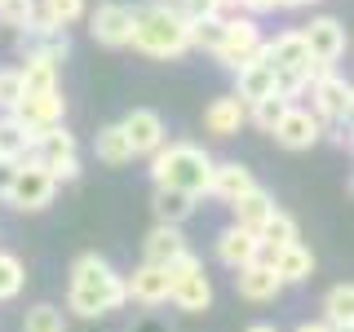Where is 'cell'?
<instances>
[{
  "instance_id": "36",
  "label": "cell",
  "mask_w": 354,
  "mask_h": 332,
  "mask_svg": "<svg viewBox=\"0 0 354 332\" xmlns=\"http://www.w3.org/2000/svg\"><path fill=\"white\" fill-rule=\"evenodd\" d=\"M160 5H169L173 14H177V18H186V22L217 14V0H160Z\"/></svg>"
},
{
  "instance_id": "2",
  "label": "cell",
  "mask_w": 354,
  "mask_h": 332,
  "mask_svg": "<svg viewBox=\"0 0 354 332\" xmlns=\"http://www.w3.org/2000/svg\"><path fill=\"white\" fill-rule=\"evenodd\" d=\"M208 173H213V155L195 142H164L151 155V177L155 186H169V191H186V195H204L208 191Z\"/></svg>"
},
{
  "instance_id": "10",
  "label": "cell",
  "mask_w": 354,
  "mask_h": 332,
  "mask_svg": "<svg viewBox=\"0 0 354 332\" xmlns=\"http://www.w3.org/2000/svg\"><path fill=\"white\" fill-rule=\"evenodd\" d=\"M120 133H124V142H129L133 155H155L164 147V120L155 116V111H147V107L129 111V116L120 120Z\"/></svg>"
},
{
  "instance_id": "37",
  "label": "cell",
  "mask_w": 354,
  "mask_h": 332,
  "mask_svg": "<svg viewBox=\"0 0 354 332\" xmlns=\"http://www.w3.org/2000/svg\"><path fill=\"white\" fill-rule=\"evenodd\" d=\"M18 98H22L18 66H5V71H0V107H5V111H14V107H18Z\"/></svg>"
},
{
  "instance_id": "21",
  "label": "cell",
  "mask_w": 354,
  "mask_h": 332,
  "mask_svg": "<svg viewBox=\"0 0 354 332\" xmlns=\"http://www.w3.org/2000/svg\"><path fill=\"white\" fill-rule=\"evenodd\" d=\"M18 80H22V98L53 93L58 89V62L44 58V53H27V62L18 66Z\"/></svg>"
},
{
  "instance_id": "20",
  "label": "cell",
  "mask_w": 354,
  "mask_h": 332,
  "mask_svg": "<svg viewBox=\"0 0 354 332\" xmlns=\"http://www.w3.org/2000/svg\"><path fill=\"white\" fill-rule=\"evenodd\" d=\"M169 302H173L177 310H186V315H199V310L213 306V284H208L204 270H195V275H186V279H173Z\"/></svg>"
},
{
  "instance_id": "25",
  "label": "cell",
  "mask_w": 354,
  "mask_h": 332,
  "mask_svg": "<svg viewBox=\"0 0 354 332\" xmlns=\"http://www.w3.org/2000/svg\"><path fill=\"white\" fill-rule=\"evenodd\" d=\"M230 213H235V226L239 230H252V235H257L261 230V221L274 213V199L261 191V186H252L248 195H239L235 204H230Z\"/></svg>"
},
{
  "instance_id": "38",
  "label": "cell",
  "mask_w": 354,
  "mask_h": 332,
  "mask_svg": "<svg viewBox=\"0 0 354 332\" xmlns=\"http://www.w3.org/2000/svg\"><path fill=\"white\" fill-rule=\"evenodd\" d=\"M164 270H169V279H186V275H195V270H204V266H199V257H195V252H191V248H186V252H182V257H177V261H169V266H164Z\"/></svg>"
},
{
  "instance_id": "32",
  "label": "cell",
  "mask_w": 354,
  "mask_h": 332,
  "mask_svg": "<svg viewBox=\"0 0 354 332\" xmlns=\"http://www.w3.org/2000/svg\"><path fill=\"white\" fill-rule=\"evenodd\" d=\"M22 284H27V270H22V261L14 257V252L0 248V302H14V297L22 293Z\"/></svg>"
},
{
  "instance_id": "14",
  "label": "cell",
  "mask_w": 354,
  "mask_h": 332,
  "mask_svg": "<svg viewBox=\"0 0 354 332\" xmlns=\"http://www.w3.org/2000/svg\"><path fill=\"white\" fill-rule=\"evenodd\" d=\"M270 93H274V71H270V62H266V44H261L257 58L243 62L235 71V98L243 107H252V102H261V98H270Z\"/></svg>"
},
{
  "instance_id": "17",
  "label": "cell",
  "mask_w": 354,
  "mask_h": 332,
  "mask_svg": "<svg viewBox=\"0 0 354 332\" xmlns=\"http://www.w3.org/2000/svg\"><path fill=\"white\" fill-rule=\"evenodd\" d=\"M243 120H248V107H243L235 93L213 98V102H208V111H204V129L217 133V138H235V133L243 129Z\"/></svg>"
},
{
  "instance_id": "12",
  "label": "cell",
  "mask_w": 354,
  "mask_h": 332,
  "mask_svg": "<svg viewBox=\"0 0 354 332\" xmlns=\"http://www.w3.org/2000/svg\"><path fill=\"white\" fill-rule=\"evenodd\" d=\"M88 36L106 49H124L133 40V9L129 5H102L93 18H88Z\"/></svg>"
},
{
  "instance_id": "1",
  "label": "cell",
  "mask_w": 354,
  "mask_h": 332,
  "mask_svg": "<svg viewBox=\"0 0 354 332\" xmlns=\"http://www.w3.org/2000/svg\"><path fill=\"white\" fill-rule=\"evenodd\" d=\"M129 302L124 275H115V266L97 252H80L71 261V288H66V310H75L80 319H102L111 310Z\"/></svg>"
},
{
  "instance_id": "7",
  "label": "cell",
  "mask_w": 354,
  "mask_h": 332,
  "mask_svg": "<svg viewBox=\"0 0 354 332\" xmlns=\"http://www.w3.org/2000/svg\"><path fill=\"white\" fill-rule=\"evenodd\" d=\"M261 31H257V22L252 18H226V36H221V44H217V53L213 58L226 66V71H239L243 62H252L261 53Z\"/></svg>"
},
{
  "instance_id": "31",
  "label": "cell",
  "mask_w": 354,
  "mask_h": 332,
  "mask_svg": "<svg viewBox=\"0 0 354 332\" xmlns=\"http://www.w3.org/2000/svg\"><path fill=\"white\" fill-rule=\"evenodd\" d=\"M221 36H226V18H221V14H208V18H195V22H191V49L217 53Z\"/></svg>"
},
{
  "instance_id": "23",
  "label": "cell",
  "mask_w": 354,
  "mask_h": 332,
  "mask_svg": "<svg viewBox=\"0 0 354 332\" xmlns=\"http://www.w3.org/2000/svg\"><path fill=\"white\" fill-rule=\"evenodd\" d=\"M151 208H155V226H182V221L195 213V195L169 191V186H155Z\"/></svg>"
},
{
  "instance_id": "22",
  "label": "cell",
  "mask_w": 354,
  "mask_h": 332,
  "mask_svg": "<svg viewBox=\"0 0 354 332\" xmlns=\"http://www.w3.org/2000/svg\"><path fill=\"white\" fill-rule=\"evenodd\" d=\"M142 252H147V266H169L186 252V235L182 226H155L147 243H142Z\"/></svg>"
},
{
  "instance_id": "44",
  "label": "cell",
  "mask_w": 354,
  "mask_h": 332,
  "mask_svg": "<svg viewBox=\"0 0 354 332\" xmlns=\"http://www.w3.org/2000/svg\"><path fill=\"white\" fill-rule=\"evenodd\" d=\"M243 332H279L274 324H252V328H243Z\"/></svg>"
},
{
  "instance_id": "39",
  "label": "cell",
  "mask_w": 354,
  "mask_h": 332,
  "mask_svg": "<svg viewBox=\"0 0 354 332\" xmlns=\"http://www.w3.org/2000/svg\"><path fill=\"white\" fill-rule=\"evenodd\" d=\"M332 142H337V147H350V124H332V129H324Z\"/></svg>"
},
{
  "instance_id": "16",
  "label": "cell",
  "mask_w": 354,
  "mask_h": 332,
  "mask_svg": "<svg viewBox=\"0 0 354 332\" xmlns=\"http://www.w3.org/2000/svg\"><path fill=\"white\" fill-rule=\"evenodd\" d=\"M71 155H75V138H71V133H66L62 124L31 133V155H27L31 164L49 169V164H58V160H71Z\"/></svg>"
},
{
  "instance_id": "6",
  "label": "cell",
  "mask_w": 354,
  "mask_h": 332,
  "mask_svg": "<svg viewBox=\"0 0 354 332\" xmlns=\"http://www.w3.org/2000/svg\"><path fill=\"white\" fill-rule=\"evenodd\" d=\"M310 98H315V116L324 124H350V111H354V89L346 75L337 71H319L310 80Z\"/></svg>"
},
{
  "instance_id": "29",
  "label": "cell",
  "mask_w": 354,
  "mask_h": 332,
  "mask_svg": "<svg viewBox=\"0 0 354 332\" xmlns=\"http://www.w3.org/2000/svg\"><path fill=\"white\" fill-rule=\"evenodd\" d=\"M257 243H261V248H274V252H279V248H288V243H297V221L288 217L283 208H274V213L261 221V230H257Z\"/></svg>"
},
{
  "instance_id": "15",
  "label": "cell",
  "mask_w": 354,
  "mask_h": 332,
  "mask_svg": "<svg viewBox=\"0 0 354 332\" xmlns=\"http://www.w3.org/2000/svg\"><path fill=\"white\" fill-rule=\"evenodd\" d=\"M252 169H243V164H213V173H208V191L204 195H213V199H221V204H235L239 195H248L252 191Z\"/></svg>"
},
{
  "instance_id": "24",
  "label": "cell",
  "mask_w": 354,
  "mask_h": 332,
  "mask_svg": "<svg viewBox=\"0 0 354 332\" xmlns=\"http://www.w3.org/2000/svg\"><path fill=\"white\" fill-rule=\"evenodd\" d=\"M270 270L279 275V284H306L310 275H315V257H310V248L297 239V243H288V248H279V257H274Z\"/></svg>"
},
{
  "instance_id": "18",
  "label": "cell",
  "mask_w": 354,
  "mask_h": 332,
  "mask_svg": "<svg viewBox=\"0 0 354 332\" xmlns=\"http://www.w3.org/2000/svg\"><path fill=\"white\" fill-rule=\"evenodd\" d=\"M235 288H239V297L243 302H274V297L283 293V284H279V275L270 270V266H243V270H235Z\"/></svg>"
},
{
  "instance_id": "26",
  "label": "cell",
  "mask_w": 354,
  "mask_h": 332,
  "mask_svg": "<svg viewBox=\"0 0 354 332\" xmlns=\"http://www.w3.org/2000/svg\"><path fill=\"white\" fill-rule=\"evenodd\" d=\"M324 324L328 328H350L354 324V288L350 284H332L324 297Z\"/></svg>"
},
{
  "instance_id": "40",
  "label": "cell",
  "mask_w": 354,
  "mask_h": 332,
  "mask_svg": "<svg viewBox=\"0 0 354 332\" xmlns=\"http://www.w3.org/2000/svg\"><path fill=\"white\" fill-rule=\"evenodd\" d=\"M274 0H243V14H270Z\"/></svg>"
},
{
  "instance_id": "33",
  "label": "cell",
  "mask_w": 354,
  "mask_h": 332,
  "mask_svg": "<svg viewBox=\"0 0 354 332\" xmlns=\"http://www.w3.org/2000/svg\"><path fill=\"white\" fill-rule=\"evenodd\" d=\"M288 107H292V102H288V98L270 93V98H261V102H252V107H248V120H252V124H257V129L274 133V124H279V120H283V111H288Z\"/></svg>"
},
{
  "instance_id": "41",
  "label": "cell",
  "mask_w": 354,
  "mask_h": 332,
  "mask_svg": "<svg viewBox=\"0 0 354 332\" xmlns=\"http://www.w3.org/2000/svg\"><path fill=\"white\" fill-rule=\"evenodd\" d=\"M221 9H235V18H239V9H243V0H217V14Z\"/></svg>"
},
{
  "instance_id": "43",
  "label": "cell",
  "mask_w": 354,
  "mask_h": 332,
  "mask_svg": "<svg viewBox=\"0 0 354 332\" xmlns=\"http://www.w3.org/2000/svg\"><path fill=\"white\" fill-rule=\"evenodd\" d=\"M297 5H306V0H274V9H297Z\"/></svg>"
},
{
  "instance_id": "5",
  "label": "cell",
  "mask_w": 354,
  "mask_h": 332,
  "mask_svg": "<svg viewBox=\"0 0 354 332\" xmlns=\"http://www.w3.org/2000/svg\"><path fill=\"white\" fill-rule=\"evenodd\" d=\"M53 195H58V182H53L40 164L22 160L18 169H14V177H9V186H5V195H0V199H5L9 208H18V213H40V208L53 204Z\"/></svg>"
},
{
  "instance_id": "35",
  "label": "cell",
  "mask_w": 354,
  "mask_h": 332,
  "mask_svg": "<svg viewBox=\"0 0 354 332\" xmlns=\"http://www.w3.org/2000/svg\"><path fill=\"white\" fill-rule=\"evenodd\" d=\"M36 18V0H0V22L14 31H27Z\"/></svg>"
},
{
  "instance_id": "30",
  "label": "cell",
  "mask_w": 354,
  "mask_h": 332,
  "mask_svg": "<svg viewBox=\"0 0 354 332\" xmlns=\"http://www.w3.org/2000/svg\"><path fill=\"white\" fill-rule=\"evenodd\" d=\"M36 18L40 22H53V27H71V22L84 18V0H40Z\"/></svg>"
},
{
  "instance_id": "34",
  "label": "cell",
  "mask_w": 354,
  "mask_h": 332,
  "mask_svg": "<svg viewBox=\"0 0 354 332\" xmlns=\"http://www.w3.org/2000/svg\"><path fill=\"white\" fill-rule=\"evenodd\" d=\"M22 332H66V319L58 306H31L22 315Z\"/></svg>"
},
{
  "instance_id": "19",
  "label": "cell",
  "mask_w": 354,
  "mask_h": 332,
  "mask_svg": "<svg viewBox=\"0 0 354 332\" xmlns=\"http://www.w3.org/2000/svg\"><path fill=\"white\" fill-rule=\"evenodd\" d=\"M257 257V235L252 230H239V226H226L217 235V261L230 266V270H243V266H252Z\"/></svg>"
},
{
  "instance_id": "28",
  "label": "cell",
  "mask_w": 354,
  "mask_h": 332,
  "mask_svg": "<svg viewBox=\"0 0 354 332\" xmlns=\"http://www.w3.org/2000/svg\"><path fill=\"white\" fill-rule=\"evenodd\" d=\"M93 151H97V160H102L106 169H120V164H129V160H133V151H129V142H124V133H120V124L97 129Z\"/></svg>"
},
{
  "instance_id": "11",
  "label": "cell",
  "mask_w": 354,
  "mask_h": 332,
  "mask_svg": "<svg viewBox=\"0 0 354 332\" xmlns=\"http://www.w3.org/2000/svg\"><path fill=\"white\" fill-rule=\"evenodd\" d=\"M62 93L53 89V93H36V98H18V107L9 111V116L18 120L27 133H40V129H53V124H62Z\"/></svg>"
},
{
  "instance_id": "27",
  "label": "cell",
  "mask_w": 354,
  "mask_h": 332,
  "mask_svg": "<svg viewBox=\"0 0 354 332\" xmlns=\"http://www.w3.org/2000/svg\"><path fill=\"white\" fill-rule=\"evenodd\" d=\"M31 155V133L18 124L14 116H5L0 120V160L5 164H22Z\"/></svg>"
},
{
  "instance_id": "8",
  "label": "cell",
  "mask_w": 354,
  "mask_h": 332,
  "mask_svg": "<svg viewBox=\"0 0 354 332\" xmlns=\"http://www.w3.org/2000/svg\"><path fill=\"white\" fill-rule=\"evenodd\" d=\"M306 49H310V62L319 66V71H332V62L346 53V27H341L337 18H310V27L301 31Z\"/></svg>"
},
{
  "instance_id": "9",
  "label": "cell",
  "mask_w": 354,
  "mask_h": 332,
  "mask_svg": "<svg viewBox=\"0 0 354 332\" xmlns=\"http://www.w3.org/2000/svg\"><path fill=\"white\" fill-rule=\"evenodd\" d=\"M319 138H324V120L310 107H288L283 120L274 124V142H279L283 151H310Z\"/></svg>"
},
{
  "instance_id": "4",
  "label": "cell",
  "mask_w": 354,
  "mask_h": 332,
  "mask_svg": "<svg viewBox=\"0 0 354 332\" xmlns=\"http://www.w3.org/2000/svg\"><path fill=\"white\" fill-rule=\"evenodd\" d=\"M266 62L274 71V93L292 102L297 93H306L310 80L319 75V66L310 62V49L301 40V31H283V36L266 40Z\"/></svg>"
},
{
  "instance_id": "3",
  "label": "cell",
  "mask_w": 354,
  "mask_h": 332,
  "mask_svg": "<svg viewBox=\"0 0 354 332\" xmlns=\"http://www.w3.org/2000/svg\"><path fill=\"white\" fill-rule=\"evenodd\" d=\"M133 49L151 53V58H182L191 49V22L177 18L169 5H142L133 9Z\"/></svg>"
},
{
  "instance_id": "13",
  "label": "cell",
  "mask_w": 354,
  "mask_h": 332,
  "mask_svg": "<svg viewBox=\"0 0 354 332\" xmlns=\"http://www.w3.org/2000/svg\"><path fill=\"white\" fill-rule=\"evenodd\" d=\"M124 293H129V302H138V306H164L169 293H173V279H169L164 266H147V261H142L138 270L124 279Z\"/></svg>"
},
{
  "instance_id": "42",
  "label": "cell",
  "mask_w": 354,
  "mask_h": 332,
  "mask_svg": "<svg viewBox=\"0 0 354 332\" xmlns=\"http://www.w3.org/2000/svg\"><path fill=\"white\" fill-rule=\"evenodd\" d=\"M297 332H332V328H328V324H301Z\"/></svg>"
}]
</instances>
